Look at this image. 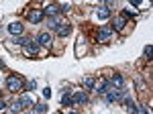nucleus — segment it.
I'll return each instance as SVG.
<instances>
[{
	"label": "nucleus",
	"mask_w": 153,
	"mask_h": 114,
	"mask_svg": "<svg viewBox=\"0 0 153 114\" xmlns=\"http://www.w3.org/2000/svg\"><path fill=\"white\" fill-rule=\"evenodd\" d=\"M141 2H143V0H131V4H133L135 8H139V6H141Z\"/></svg>",
	"instance_id": "nucleus-22"
},
{
	"label": "nucleus",
	"mask_w": 153,
	"mask_h": 114,
	"mask_svg": "<svg viewBox=\"0 0 153 114\" xmlns=\"http://www.w3.org/2000/svg\"><path fill=\"white\" fill-rule=\"evenodd\" d=\"M61 21H63L61 16H49V19H47V29H49V31H55L59 24H61Z\"/></svg>",
	"instance_id": "nucleus-10"
},
{
	"label": "nucleus",
	"mask_w": 153,
	"mask_h": 114,
	"mask_svg": "<svg viewBox=\"0 0 153 114\" xmlns=\"http://www.w3.org/2000/svg\"><path fill=\"white\" fill-rule=\"evenodd\" d=\"M70 114H78V112H70Z\"/></svg>",
	"instance_id": "nucleus-26"
},
{
	"label": "nucleus",
	"mask_w": 153,
	"mask_h": 114,
	"mask_svg": "<svg viewBox=\"0 0 153 114\" xmlns=\"http://www.w3.org/2000/svg\"><path fill=\"white\" fill-rule=\"evenodd\" d=\"M94 90L98 92L100 96H106V94H108V92L112 90V88H110V84H108V80H102V81H98V86H94Z\"/></svg>",
	"instance_id": "nucleus-5"
},
{
	"label": "nucleus",
	"mask_w": 153,
	"mask_h": 114,
	"mask_svg": "<svg viewBox=\"0 0 153 114\" xmlns=\"http://www.w3.org/2000/svg\"><path fill=\"white\" fill-rule=\"evenodd\" d=\"M110 35H112V29H110V27H102V29L96 33V41H98V43H106V41L110 39Z\"/></svg>",
	"instance_id": "nucleus-3"
},
{
	"label": "nucleus",
	"mask_w": 153,
	"mask_h": 114,
	"mask_svg": "<svg viewBox=\"0 0 153 114\" xmlns=\"http://www.w3.org/2000/svg\"><path fill=\"white\" fill-rule=\"evenodd\" d=\"M4 110H6V102H4V100H0V112H4Z\"/></svg>",
	"instance_id": "nucleus-23"
},
{
	"label": "nucleus",
	"mask_w": 153,
	"mask_h": 114,
	"mask_svg": "<svg viewBox=\"0 0 153 114\" xmlns=\"http://www.w3.org/2000/svg\"><path fill=\"white\" fill-rule=\"evenodd\" d=\"M29 41H31V39H29V37H23V35H19V37H14V43H19V45H29Z\"/></svg>",
	"instance_id": "nucleus-17"
},
{
	"label": "nucleus",
	"mask_w": 153,
	"mask_h": 114,
	"mask_svg": "<svg viewBox=\"0 0 153 114\" xmlns=\"http://www.w3.org/2000/svg\"><path fill=\"white\" fill-rule=\"evenodd\" d=\"M8 33L14 35V37L21 35V33H23V24H21V23H10V24H8Z\"/></svg>",
	"instance_id": "nucleus-13"
},
{
	"label": "nucleus",
	"mask_w": 153,
	"mask_h": 114,
	"mask_svg": "<svg viewBox=\"0 0 153 114\" xmlns=\"http://www.w3.org/2000/svg\"><path fill=\"white\" fill-rule=\"evenodd\" d=\"M16 102L21 104V108H29V106H35V98H33V96H29V94H25L23 98H21V100H16Z\"/></svg>",
	"instance_id": "nucleus-8"
},
{
	"label": "nucleus",
	"mask_w": 153,
	"mask_h": 114,
	"mask_svg": "<svg viewBox=\"0 0 153 114\" xmlns=\"http://www.w3.org/2000/svg\"><path fill=\"white\" fill-rule=\"evenodd\" d=\"M37 43H39L41 47H49V45H51V35H49V33H39Z\"/></svg>",
	"instance_id": "nucleus-9"
},
{
	"label": "nucleus",
	"mask_w": 153,
	"mask_h": 114,
	"mask_svg": "<svg viewBox=\"0 0 153 114\" xmlns=\"http://www.w3.org/2000/svg\"><path fill=\"white\" fill-rule=\"evenodd\" d=\"M151 51H153V47H151V45L145 47V57H147V59H151Z\"/></svg>",
	"instance_id": "nucleus-21"
},
{
	"label": "nucleus",
	"mask_w": 153,
	"mask_h": 114,
	"mask_svg": "<svg viewBox=\"0 0 153 114\" xmlns=\"http://www.w3.org/2000/svg\"><path fill=\"white\" fill-rule=\"evenodd\" d=\"M125 23H127V21H125V19H123V16H118V19H114V21H112V31H123V29H125Z\"/></svg>",
	"instance_id": "nucleus-14"
},
{
	"label": "nucleus",
	"mask_w": 153,
	"mask_h": 114,
	"mask_svg": "<svg viewBox=\"0 0 153 114\" xmlns=\"http://www.w3.org/2000/svg\"><path fill=\"white\" fill-rule=\"evenodd\" d=\"M71 102H76V104L88 102V94H86V92H76V94L71 96Z\"/></svg>",
	"instance_id": "nucleus-11"
},
{
	"label": "nucleus",
	"mask_w": 153,
	"mask_h": 114,
	"mask_svg": "<svg viewBox=\"0 0 153 114\" xmlns=\"http://www.w3.org/2000/svg\"><path fill=\"white\" fill-rule=\"evenodd\" d=\"M108 84H110V88H114V90H125V81H123V76H112L110 80H108Z\"/></svg>",
	"instance_id": "nucleus-4"
},
{
	"label": "nucleus",
	"mask_w": 153,
	"mask_h": 114,
	"mask_svg": "<svg viewBox=\"0 0 153 114\" xmlns=\"http://www.w3.org/2000/svg\"><path fill=\"white\" fill-rule=\"evenodd\" d=\"M6 88H8V92L23 90V80H21L19 76H8V78H6Z\"/></svg>",
	"instance_id": "nucleus-1"
},
{
	"label": "nucleus",
	"mask_w": 153,
	"mask_h": 114,
	"mask_svg": "<svg viewBox=\"0 0 153 114\" xmlns=\"http://www.w3.org/2000/svg\"><path fill=\"white\" fill-rule=\"evenodd\" d=\"M61 104H63V106H70V104H71V96H70V92H68V90L63 92V96H61Z\"/></svg>",
	"instance_id": "nucleus-19"
},
{
	"label": "nucleus",
	"mask_w": 153,
	"mask_h": 114,
	"mask_svg": "<svg viewBox=\"0 0 153 114\" xmlns=\"http://www.w3.org/2000/svg\"><path fill=\"white\" fill-rule=\"evenodd\" d=\"M27 16H29V21H31L33 24H37V23H41V21H43V10H39V8L29 10V14H27Z\"/></svg>",
	"instance_id": "nucleus-6"
},
{
	"label": "nucleus",
	"mask_w": 153,
	"mask_h": 114,
	"mask_svg": "<svg viewBox=\"0 0 153 114\" xmlns=\"http://www.w3.org/2000/svg\"><path fill=\"white\" fill-rule=\"evenodd\" d=\"M137 114H149V110H145V108H141V110H137Z\"/></svg>",
	"instance_id": "nucleus-25"
},
{
	"label": "nucleus",
	"mask_w": 153,
	"mask_h": 114,
	"mask_svg": "<svg viewBox=\"0 0 153 114\" xmlns=\"http://www.w3.org/2000/svg\"><path fill=\"white\" fill-rule=\"evenodd\" d=\"M68 6L65 4H49L47 8L43 10V14H49V16H61V12L65 10Z\"/></svg>",
	"instance_id": "nucleus-2"
},
{
	"label": "nucleus",
	"mask_w": 153,
	"mask_h": 114,
	"mask_svg": "<svg viewBox=\"0 0 153 114\" xmlns=\"http://www.w3.org/2000/svg\"><path fill=\"white\" fill-rule=\"evenodd\" d=\"M23 88H25V90H27V92H31V90H35V88H37V81H33V80H31V81H27V84H25Z\"/></svg>",
	"instance_id": "nucleus-20"
},
{
	"label": "nucleus",
	"mask_w": 153,
	"mask_h": 114,
	"mask_svg": "<svg viewBox=\"0 0 153 114\" xmlns=\"http://www.w3.org/2000/svg\"><path fill=\"white\" fill-rule=\"evenodd\" d=\"M55 33H57L59 37H65V35L70 33V24H59L57 29H55Z\"/></svg>",
	"instance_id": "nucleus-16"
},
{
	"label": "nucleus",
	"mask_w": 153,
	"mask_h": 114,
	"mask_svg": "<svg viewBox=\"0 0 153 114\" xmlns=\"http://www.w3.org/2000/svg\"><path fill=\"white\" fill-rule=\"evenodd\" d=\"M84 86H86V90H94L96 80L94 78H86V80H84Z\"/></svg>",
	"instance_id": "nucleus-18"
},
{
	"label": "nucleus",
	"mask_w": 153,
	"mask_h": 114,
	"mask_svg": "<svg viewBox=\"0 0 153 114\" xmlns=\"http://www.w3.org/2000/svg\"><path fill=\"white\" fill-rule=\"evenodd\" d=\"M43 96H45V98H49V96H51V90H49V88H45V90H43Z\"/></svg>",
	"instance_id": "nucleus-24"
},
{
	"label": "nucleus",
	"mask_w": 153,
	"mask_h": 114,
	"mask_svg": "<svg viewBox=\"0 0 153 114\" xmlns=\"http://www.w3.org/2000/svg\"><path fill=\"white\" fill-rule=\"evenodd\" d=\"M39 49H41V45H39L37 41H29V45L25 47V53L31 57V55H37V53H39Z\"/></svg>",
	"instance_id": "nucleus-7"
},
{
	"label": "nucleus",
	"mask_w": 153,
	"mask_h": 114,
	"mask_svg": "<svg viewBox=\"0 0 153 114\" xmlns=\"http://www.w3.org/2000/svg\"><path fill=\"white\" fill-rule=\"evenodd\" d=\"M96 16H98V19H100V21H106V19H108V16H110V8H108V6H100V8H98V10H96Z\"/></svg>",
	"instance_id": "nucleus-12"
},
{
	"label": "nucleus",
	"mask_w": 153,
	"mask_h": 114,
	"mask_svg": "<svg viewBox=\"0 0 153 114\" xmlns=\"http://www.w3.org/2000/svg\"><path fill=\"white\" fill-rule=\"evenodd\" d=\"M45 112H47V106H45V104H35L33 110L29 114H45Z\"/></svg>",
	"instance_id": "nucleus-15"
}]
</instances>
